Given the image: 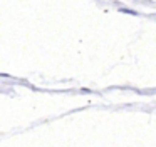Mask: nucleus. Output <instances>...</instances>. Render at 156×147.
<instances>
[{
  "mask_svg": "<svg viewBox=\"0 0 156 147\" xmlns=\"http://www.w3.org/2000/svg\"><path fill=\"white\" fill-rule=\"evenodd\" d=\"M119 12L128 13V15H138V12H134V10H131V9H119Z\"/></svg>",
  "mask_w": 156,
  "mask_h": 147,
  "instance_id": "nucleus-1",
  "label": "nucleus"
}]
</instances>
